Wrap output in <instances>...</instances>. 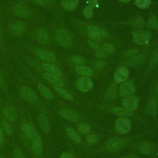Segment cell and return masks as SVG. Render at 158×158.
<instances>
[{
  "label": "cell",
  "instance_id": "47",
  "mask_svg": "<svg viewBox=\"0 0 158 158\" xmlns=\"http://www.w3.org/2000/svg\"><path fill=\"white\" fill-rule=\"evenodd\" d=\"M88 36H89V38L91 40H93L94 41H99L101 38V37H100L99 36L94 34V33H91V32H88Z\"/></svg>",
  "mask_w": 158,
  "mask_h": 158
},
{
  "label": "cell",
  "instance_id": "6",
  "mask_svg": "<svg viewBox=\"0 0 158 158\" xmlns=\"http://www.w3.org/2000/svg\"><path fill=\"white\" fill-rule=\"evenodd\" d=\"M19 94L23 99L30 102H35L38 98L35 92L31 88L27 86H23L20 88Z\"/></svg>",
  "mask_w": 158,
  "mask_h": 158
},
{
  "label": "cell",
  "instance_id": "20",
  "mask_svg": "<svg viewBox=\"0 0 158 158\" xmlns=\"http://www.w3.org/2000/svg\"><path fill=\"white\" fill-rule=\"evenodd\" d=\"M146 58V56L144 54H137L133 57H132L130 59H129L127 62L128 65L130 66H135L139 64H142Z\"/></svg>",
  "mask_w": 158,
  "mask_h": 158
},
{
  "label": "cell",
  "instance_id": "34",
  "mask_svg": "<svg viewBox=\"0 0 158 158\" xmlns=\"http://www.w3.org/2000/svg\"><path fill=\"white\" fill-rule=\"evenodd\" d=\"M158 62V48L154 49L153 52L151 54L149 60V64L151 65H156Z\"/></svg>",
  "mask_w": 158,
  "mask_h": 158
},
{
  "label": "cell",
  "instance_id": "42",
  "mask_svg": "<svg viewBox=\"0 0 158 158\" xmlns=\"http://www.w3.org/2000/svg\"><path fill=\"white\" fill-rule=\"evenodd\" d=\"M13 154L15 158H25V156L23 153V152L19 149H14L13 152Z\"/></svg>",
  "mask_w": 158,
  "mask_h": 158
},
{
  "label": "cell",
  "instance_id": "41",
  "mask_svg": "<svg viewBox=\"0 0 158 158\" xmlns=\"http://www.w3.org/2000/svg\"><path fill=\"white\" fill-rule=\"evenodd\" d=\"M53 0H32V1L38 5L40 6H45L50 4Z\"/></svg>",
  "mask_w": 158,
  "mask_h": 158
},
{
  "label": "cell",
  "instance_id": "8",
  "mask_svg": "<svg viewBox=\"0 0 158 158\" xmlns=\"http://www.w3.org/2000/svg\"><path fill=\"white\" fill-rule=\"evenodd\" d=\"M136 87L132 81H124L119 88V93L122 96H128L135 93Z\"/></svg>",
  "mask_w": 158,
  "mask_h": 158
},
{
  "label": "cell",
  "instance_id": "54",
  "mask_svg": "<svg viewBox=\"0 0 158 158\" xmlns=\"http://www.w3.org/2000/svg\"><path fill=\"white\" fill-rule=\"evenodd\" d=\"M118 1L120 2H127L130 1V0H118Z\"/></svg>",
  "mask_w": 158,
  "mask_h": 158
},
{
  "label": "cell",
  "instance_id": "13",
  "mask_svg": "<svg viewBox=\"0 0 158 158\" xmlns=\"http://www.w3.org/2000/svg\"><path fill=\"white\" fill-rule=\"evenodd\" d=\"M2 113L7 119L10 122H15L17 117V114L15 109L11 106H6L2 109Z\"/></svg>",
  "mask_w": 158,
  "mask_h": 158
},
{
  "label": "cell",
  "instance_id": "53",
  "mask_svg": "<svg viewBox=\"0 0 158 158\" xmlns=\"http://www.w3.org/2000/svg\"><path fill=\"white\" fill-rule=\"evenodd\" d=\"M2 83V75L1 73L0 72V85H1Z\"/></svg>",
  "mask_w": 158,
  "mask_h": 158
},
{
  "label": "cell",
  "instance_id": "48",
  "mask_svg": "<svg viewBox=\"0 0 158 158\" xmlns=\"http://www.w3.org/2000/svg\"><path fill=\"white\" fill-rule=\"evenodd\" d=\"M95 55H96V56H97L99 58H104L106 57L105 52L102 50H99V49H98L96 51Z\"/></svg>",
  "mask_w": 158,
  "mask_h": 158
},
{
  "label": "cell",
  "instance_id": "49",
  "mask_svg": "<svg viewBox=\"0 0 158 158\" xmlns=\"http://www.w3.org/2000/svg\"><path fill=\"white\" fill-rule=\"evenodd\" d=\"M60 158H73V156L68 152H64L61 154Z\"/></svg>",
  "mask_w": 158,
  "mask_h": 158
},
{
  "label": "cell",
  "instance_id": "30",
  "mask_svg": "<svg viewBox=\"0 0 158 158\" xmlns=\"http://www.w3.org/2000/svg\"><path fill=\"white\" fill-rule=\"evenodd\" d=\"M139 151L144 154H150L152 152V146L148 143H144L139 145L138 148Z\"/></svg>",
  "mask_w": 158,
  "mask_h": 158
},
{
  "label": "cell",
  "instance_id": "46",
  "mask_svg": "<svg viewBox=\"0 0 158 158\" xmlns=\"http://www.w3.org/2000/svg\"><path fill=\"white\" fill-rule=\"evenodd\" d=\"M88 44H89L92 48H93V49H94L98 50V49H99V48H100L99 45L96 42H95V41H94L88 40Z\"/></svg>",
  "mask_w": 158,
  "mask_h": 158
},
{
  "label": "cell",
  "instance_id": "58",
  "mask_svg": "<svg viewBox=\"0 0 158 158\" xmlns=\"http://www.w3.org/2000/svg\"><path fill=\"white\" fill-rule=\"evenodd\" d=\"M157 28H158V25H157Z\"/></svg>",
  "mask_w": 158,
  "mask_h": 158
},
{
  "label": "cell",
  "instance_id": "4",
  "mask_svg": "<svg viewBox=\"0 0 158 158\" xmlns=\"http://www.w3.org/2000/svg\"><path fill=\"white\" fill-rule=\"evenodd\" d=\"M125 143V141L123 139L114 137L107 140L106 144V148L110 151H117L124 146Z\"/></svg>",
  "mask_w": 158,
  "mask_h": 158
},
{
  "label": "cell",
  "instance_id": "21",
  "mask_svg": "<svg viewBox=\"0 0 158 158\" xmlns=\"http://www.w3.org/2000/svg\"><path fill=\"white\" fill-rule=\"evenodd\" d=\"M38 89H39L41 94L46 99H52L54 98V96L52 92L43 84L39 83L38 85Z\"/></svg>",
  "mask_w": 158,
  "mask_h": 158
},
{
  "label": "cell",
  "instance_id": "1",
  "mask_svg": "<svg viewBox=\"0 0 158 158\" xmlns=\"http://www.w3.org/2000/svg\"><path fill=\"white\" fill-rule=\"evenodd\" d=\"M57 42L65 48H70L72 44V38L70 33L64 28H59L55 33Z\"/></svg>",
  "mask_w": 158,
  "mask_h": 158
},
{
  "label": "cell",
  "instance_id": "35",
  "mask_svg": "<svg viewBox=\"0 0 158 158\" xmlns=\"http://www.w3.org/2000/svg\"><path fill=\"white\" fill-rule=\"evenodd\" d=\"M83 16L86 19H90L93 15V7H91L89 6H86L83 10Z\"/></svg>",
  "mask_w": 158,
  "mask_h": 158
},
{
  "label": "cell",
  "instance_id": "40",
  "mask_svg": "<svg viewBox=\"0 0 158 158\" xmlns=\"http://www.w3.org/2000/svg\"><path fill=\"white\" fill-rule=\"evenodd\" d=\"M97 137L94 134H90L86 138V141L89 144H94L97 142Z\"/></svg>",
  "mask_w": 158,
  "mask_h": 158
},
{
  "label": "cell",
  "instance_id": "52",
  "mask_svg": "<svg viewBox=\"0 0 158 158\" xmlns=\"http://www.w3.org/2000/svg\"><path fill=\"white\" fill-rule=\"evenodd\" d=\"M126 158H138V157L137 156H136V155L131 154V155H129L127 157H126Z\"/></svg>",
  "mask_w": 158,
  "mask_h": 158
},
{
  "label": "cell",
  "instance_id": "36",
  "mask_svg": "<svg viewBox=\"0 0 158 158\" xmlns=\"http://www.w3.org/2000/svg\"><path fill=\"white\" fill-rule=\"evenodd\" d=\"M102 49L104 52H106L107 53H111L114 51L115 47L112 43H104L102 44Z\"/></svg>",
  "mask_w": 158,
  "mask_h": 158
},
{
  "label": "cell",
  "instance_id": "51",
  "mask_svg": "<svg viewBox=\"0 0 158 158\" xmlns=\"http://www.w3.org/2000/svg\"><path fill=\"white\" fill-rule=\"evenodd\" d=\"M2 139H3V132H2V128L0 127V146L2 144Z\"/></svg>",
  "mask_w": 158,
  "mask_h": 158
},
{
  "label": "cell",
  "instance_id": "32",
  "mask_svg": "<svg viewBox=\"0 0 158 158\" xmlns=\"http://www.w3.org/2000/svg\"><path fill=\"white\" fill-rule=\"evenodd\" d=\"M135 4L141 9L148 8L151 4V0H135Z\"/></svg>",
  "mask_w": 158,
  "mask_h": 158
},
{
  "label": "cell",
  "instance_id": "5",
  "mask_svg": "<svg viewBox=\"0 0 158 158\" xmlns=\"http://www.w3.org/2000/svg\"><path fill=\"white\" fill-rule=\"evenodd\" d=\"M76 86L80 91L87 92L93 88V83L88 77L83 76L77 80Z\"/></svg>",
  "mask_w": 158,
  "mask_h": 158
},
{
  "label": "cell",
  "instance_id": "19",
  "mask_svg": "<svg viewBox=\"0 0 158 158\" xmlns=\"http://www.w3.org/2000/svg\"><path fill=\"white\" fill-rule=\"evenodd\" d=\"M25 30V24L23 22H17L12 27V32L14 35H22Z\"/></svg>",
  "mask_w": 158,
  "mask_h": 158
},
{
  "label": "cell",
  "instance_id": "39",
  "mask_svg": "<svg viewBox=\"0 0 158 158\" xmlns=\"http://www.w3.org/2000/svg\"><path fill=\"white\" fill-rule=\"evenodd\" d=\"M72 61L76 64H79V65H82L85 63V60L84 59L80 56H74L72 58Z\"/></svg>",
  "mask_w": 158,
  "mask_h": 158
},
{
  "label": "cell",
  "instance_id": "3",
  "mask_svg": "<svg viewBox=\"0 0 158 158\" xmlns=\"http://www.w3.org/2000/svg\"><path fill=\"white\" fill-rule=\"evenodd\" d=\"M131 122L129 119L125 117L118 118L115 125L116 131L121 134H125L130 131L131 130Z\"/></svg>",
  "mask_w": 158,
  "mask_h": 158
},
{
  "label": "cell",
  "instance_id": "56",
  "mask_svg": "<svg viewBox=\"0 0 158 158\" xmlns=\"http://www.w3.org/2000/svg\"><path fill=\"white\" fill-rule=\"evenodd\" d=\"M0 158H4V157L2 155H1V154H0Z\"/></svg>",
  "mask_w": 158,
  "mask_h": 158
},
{
  "label": "cell",
  "instance_id": "38",
  "mask_svg": "<svg viewBox=\"0 0 158 158\" xmlns=\"http://www.w3.org/2000/svg\"><path fill=\"white\" fill-rule=\"evenodd\" d=\"M158 25V20L155 16H152L148 20V27L149 28H157Z\"/></svg>",
  "mask_w": 158,
  "mask_h": 158
},
{
  "label": "cell",
  "instance_id": "31",
  "mask_svg": "<svg viewBox=\"0 0 158 158\" xmlns=\"http://www.w3.org/2000/svg\"><path fill=\"white\" fill-rule=\"evenodd\" d=\"M116 93H117V85L115 83H112L106 93L107 98L110 99H114L116 96Z\"/></svg>",
  "mask_w": 158,
  "mask_h": 158
},
{
  "label": "cell",
  "instance_id": "2",
  "mask_svg": "<svg viewBox=\"0 0 158 158\" xmlns=\"http://www.w3.org/2000/svg\"><path fill=\"white\" fill-rule=\"evenodd\" d=\"M133 41L140 45H148L151 41V35L148 31L136 30L132 32Z\"/></svg>",
  "mask_w": 158,
  "mask_h": 158
},
{
  "label": "cell",
  "instance_id": "18",
  "mask_svg": "<svg viewBox=\"0 0 158 158\" xmlns=\"http://www.w3.org/2000/svg\"><path fill=\"white\" fill-rule=\"evenodd\" d=\"M42 67L44 70L47 71L49 73L56 75L59 77L62 76V73H61L60 70L54 65L45 63L42 65Z\"/></svg>",
  "mask_w": 158,
  "mask_h": 158
},
{
  "label": "cell",
  "instance_id": "14",
  "mask_svg": "<svg viewBox=\"0 0 158 158\" xmlns=\"http://www.w3.org/2000/svg\"><path fill=\"white\" fill-rule=\"evenodd\" d=\"M33 151L36 155H41L43 152V145L41 138L38 134H36L33 138Z\"/></svg>",
  "mask_w": 158,
  "mask_h": 158
},
{
  "label": "cell",
  "instance_id": "27",
  "mask_svg": "<svg viewBox=\"0 0 158 158\" xmlns=\"http://www.w3.org/2000/svg\"><path fill=\"white\" fill-rule=\"evenodd\" d=\"M22 130L25 136L28 139H32L34 137V132L32 127L28 123H25L22 125Z\"/></svg>",
  "mask_w": 158,
  "mask_h": 158
},
{
  "label": "cell",
  "instance_id": "50",
  "mask_svg": "<svg viewBox=\"0 0 158 158\" xmlns=\"http://www.w3.org/2000/svg\"><path fill=\"white\" fill-rule=\"evenodd\" d=\"M88 3L89 6H91V7H95L97 5V1L96 0H89L88 1Z\"/></svg>",
  "mask_w": 158,
  "mask_h": 158
},
{
  "label": "cell",
  "instance_id": "43",
  "mask_svg": "<svg viewBox=\"0 0 158 158\" xmlns=\"http://www.w3.org/2000/svg\"><path fill=\"white\" fill-rule=\"evenodd\" d=\"M105 62L102 60H98L94 63V67L97 69H101L105 66Z\"/></svg>",
  "mask_w": 158,
  "mask_h": 158
},
{
  "label": "cell",
  "instance_id": "9",
  "mask_svg": "<svg viewBox=\"0 0 158 158\" xmlns=\"http://www.w3.org/2000/svg\"><path fill=\"white\" fill-rule=\"evenodd\" d=\"M139 102L138 98L135 96H129L126 97L122 101L124 108L128 110H133L136 108Z\"/></svg>",
  "mask_w": 158,
  "mask_h": 158
},
{
  "label": "cell",
  "instance_id": "45",
  "mask_svg": "<svg viewBox=\"0 0 158 158\" xmlns=\"http://www.w3.org/2000/svg\"><path fill=\"white\" fill-rule=\"evenodd\" d=\"M135 23L136 24V26L141 27H143L144 25V22L143 20L142 19V18H141L139 16H136L135 19Z\"/></svg>",
  "mask_w": 158,
  "mask_h": 158
},
{
  "label": "cell",
  "instance_id": "17",
  "mask_svg": "<svg viewBox=\"0 0 158 158\" xmlns=\"http://www.w3.org/2000/svg\"><path fill=\"white\" fill-rule=\"evenodd\" d=\"M36 39L38 41L43 44H47L49 41V37L47 31L44 29H40L36 33Z\"/></svg>",
  "mask_w": 158,
  "mask_h": 158
},
{
  "label": "cell",
  "instance_id": "23",
  "mask_svg": "<svg viewBox=\"0 0 158 158\" xmlns=\"http://www.w3.org/2000/svg\"><path fill=\"white\" fill-rule=\"evenodd\" d=\"M75 71L79 75L85 76V77H89L93 74V70L91 68L84 66L82 65H78L75 67Z\"/></svg>",
  "mask_w": 158,
  "mask_h": 158
},
{
  "label": "cell",
  "instance_id": "57",
  "mask_svg": "<svg viewBox=\"0 0 158 158\" xmlns=\"http://www.w3.org/2000/svg\"><path fill=\"white\" fill-rule=\"evenodd\" d=\"M157 91H158V83H157Z\"/></svg>",
  "mask_w": 158,
  "mask_h": 158
},
{
  "label": "cell",
  "instance_id": "33",
  "mask_svg": "<svg viewBox=\"0 0 158 158\" xmlns=\"http://www.w3.org/2000/svg\"><path fill=\"white\" fill-rule=\"evenodd\" d=\"M89 130H90V127L87 123L82 122L80 123L79 125L78 126V130L82 135L88 133L89 131Z\"/></svg>",
  "mask_w": 158,
  "mask_h": 158
},
{
  "label": "cell",
  "instance_id": "11",
  "mask_svg": "<svg viewBox=\"0 0 158 158\" xmlns=\"http://www.w3.org/2000/svg\"><path fill=\"white\" fill-rule=\"evenodd\" d=\"M43 77L47 81L54 85L55 86L63 87L64 85V83L62 80L60 79L59 77L56 75L51 74L48 72V73H44L43 74Z\"/></svg>",
  "mask_w": 158,
  "mask_h": 158
},
{
  "label": "cell",
  "instance_id": "15",
  "mask_svg": "<svg viewBox=\"0 0 158 158\" xmlns=\"http://www.w3.org/2000/svg\"><path fill=\"white\" fill-rule=\"evenodd\" d=\"M78 1L79 0H61L60 5L65 10L72 11L77 7Z\"/></svg>",
  "mask_w": 158,
  "mask_h": 158
},
{
  "label": "cell",
  "instance_id": "22",
  "mask_svg": "<svg viewBox=\"0 0 158 158\" xmlns=\"http://www.w3.org/2000/svg\"><path fill=\"white\" fill-rule=\"evenodd\" d=\"M87 30L88 32L94 33V34L99 36L101 38L108 36V33L106 30H104L98 27H96L94 25H89L87 27Z\"/></svg>",
  "mask_w": 158,
  "mask_h": 158
},
{
  "label": "cell",
  "instance_id": "44",
  "mask_svg": "<svg viewBox=\"0 0 158 158\" xmlns=\"http://www.w3.org/2000/svg\"><path fill=\"white\" fill-rule=\"evenodd\" d=\"M139 53V50L138 49H130L127 51V56L130 57H133Z\"/></svg>",
  "mask_w": 158,
  "mask_h": 158
},
{
  "label": "cell",
  "instance_id": "12",
  "mask_svg": "<svg viewBox=\"0 0 158 158\" xmlns=\"http://www.w3.org/2000/svg\"><path fill=\"white\" fill-rule=\"evenodd\" d=\"M60 115L65 119L70 122H77L79 120V115L75 111L69 109H63L60 111Z\"/></svg>",
  "mask_w": 158,
  "mask_h": 158
},
{
  "label": "cell",
  "instance_id": "28",
  "mask_svg": "<svg viewBox=\"0 0 158 158\" xmlns=\"http://www.w3.org/2000/svg\"><path fill=\"white\" fill-rule=\"evenodd\" d=\"M39 124L42 130L45 132H48L49 130V123L48 118L44 114H40L38 117Z\"/></svg>",
  "mask_w": 158,
  "mask_h": 158
},
{
  "label": "cell",
  "instance_id": "10",
  "mask_svg": "<svg viewBox=\"0 0 158 158\" xmlns=\"http://www.w3.org/2000/svg\"><path fill=\"white\" fill-rule=\"evenodd\" d=\"M129 75V71L125 67H120L117 69L114 74V80L117 83H122L126 81Z\"/></svg>",
  "mask_w": 158,
  "mask_h": 158
},
{
  "label": "cell",
  "instance_id": "7",
  "mask_svg": "<svg viewBox=\"0 0 158 158\" xmlns=\"http://www.w3.org/2000/svg\"><path fill=\"white\" fill-rule=\"evenodd\" d=\"M35 53L36 56L43 60L49 62H54L56 61L55 55L46 49H38L36 51Z\"/></svg>",
  "mask_w": 158,
  "mask_h": 158
},
{
  "label": "cell",
  "instance_id": "24",
  "mask_svg": "<svg viewBox=\"0 0 158 158\" xmlns=\"http://www.w3.org/2000/svg\"><path fill=\"white\" fill-rule=\"evenodd\" d=\"M157 111V102L155 98H152L148 102L146 107V112L148 114L154 115Z\"/></svg>",
  "mask_w": 158,
  "mask_h": 158
},
{
  "label": "cell",
  "instance_id": "37",
  "mask_svg": "<svg viewBox=\"0 0 158 158\" xmlns=\"http://www.w3.org/2000/svg\"><path fill=\"white\" fill-rule=\"evenodd\" d=\"M2 127L4 128V130L5 133L8 135H11L13 133V129L10 125H9L7 122H3L2 123Z\"/></svg>",
  "mask_w": 158,
  "mask_h": 158
},
{
  "label": "cell",
  "instance_id": "29",
  "mask_svg": "<svg viewBox=\"0 0 158 158\" xmlns=\"http://www.w3.org/2000/svg\"><path fill=\"white\" fill-rule=\"evenodd\" d=\"M66 133H67L68 136L73 141H75L77 143H80L82 141L80 136L73 128H70V127L67 128V129L66 130Z\"/></svg>",
  "mask_w": 158,
  "mask_h": 158
},
{
  "label": "cell",
  "instance_id": "26",
  "mask_svg": "<svg viewBox=\"0 0 158 158\" xmlns=\"http://www.w3.org/2000/svg\"><path fill=\"white\" fill-rule=\"evenodd\" d=\"M110 112L114 114L120 115V116H130L132 115V112L130 110H127L125 108L121 107H114L111 108Z\"/></svg>",
  "mask_w": 158,
  "mask_h": 158
},
{
  "label": "cell",
  "instance_id": "55",
  "mask_svg": "<svg viewBox=\"0 0 158 158\" xmlns=\"http://www.w3.org/2000/svg\"><path fill=\"white\" fill-rule=\"evenodd\" d=\"M2 36V30H1V28H0V38H1Z\"/></svg>",
  "mask_w": 158,
  "mask_h": 158
},
{
  "label": "cell",
  "instance_id": "25",
  "mask_svg": "<svg viewBox=\"0 0 158 158\" xmlns=\"http://www.w3.org/2000/svg\"><path fill=\"white\" fill-rule=\"evenodd\" d=\"M54 89L60 96H61L69 101H72L73 100V96L69 92H68L65 89L62 88V87L57 86H54Z\"/></svg>",
  "mask_w": 158,
  "mask_h": 158
},
{
  "label": "cell",
  "instance_id": "16",
  "mask_svg": "<svg viewBox=\"0 0 158 158\" xmlns=\"http://www.w3.org/2000/svg\"><path fill=\"white\" fill-rule=\"evenodd\" d=\"M14 14L20 17L26 18L28 16V10L27 7L23 4H17L14 8Z\"/></svg>",
  "mask_w": 158,
  "mask_h": 158
}]
</instances>
